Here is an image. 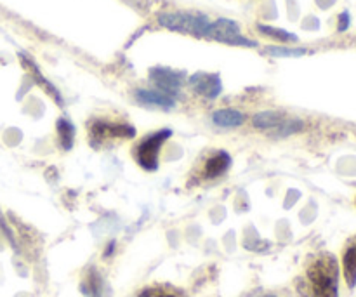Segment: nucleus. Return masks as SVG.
Instances as JSON below:
<instances>
[{
	"label": "nucleus",
	"instance_id": "13",
	"mask_svg": "<svg viewBox=\"0 0 356 297\" xmlns=\"http://www.w3.org/2000/svg\"><path fill=\"white\" fill-rule=\"evenodd\" d=\"M259 30L263 31L264 35H268V37L271 38H277V40H282V42H296L298 40V37L292 33H289V31L285 30H280V28H273V26H266V24H259Z\"/></svg>",
	"mask_w": 356,
	"mask_h": 297
},
{
	"label": "nucleus",
	"instance_id": "8",
	"mask_svg": "<svg viewBox=\"0 0 356 297\" xmlns=\"http://www.w3.org/2000/svg\"><path fill=\"white\" fill-rule=\"evenodd\" d=\"M229 163H232V159H229L228 153H225V152L216 153L214 156H211V159L205 162L204 177H207V179H212V177L221 176L222 172H226V169L229 167Z\"/></svg>",
	"mask_w": 356,
	"mask_h": 297
},
{
	"label": "nucleus",
	"instance_id": "6",
	"mask_svg": "<svg viewBox=\"0 0 356 297\" xmlns=\"http://www.w3.org/2000/svg\"><path fill=\"white\" fill-rule=\"evenodd\" d=\"M191 86L198 94L207 97H216L221 93V80L218 75H211V73H197L191 77Z\"/></svg>",
	"mask_w": 356,
	"mask_h": 297
},
{
	"label": "nucleus",
	"instance_id": "14",
	"mask_svg": "<svg viewBox=\"0 0 356 297\" xmlns=\"http://www.w3.org/2000/svg\"><path fill=\"white\" fill-rule=\"evenodd\" d=\"M268 54L271 56H282V58H287V56H292V58H296V56H302L306 54V49H287V47H268L266 49Z\"/></svg>",
	"mask_w": 356,
	"mask_h": 297
},
{
	"label": "nucleus",
	"instance_id": "2",
	"mask_svg": "<svg viewBox=\"0 0 356 297\" xmlns=\"http://www.w3.org/2000/svg\"><path fill=\"white\" fill-rule=\"evenodd\" d=\"M159 21L160 24H163L169 30L200 35V37H209V30H211V21L205 16H200V14L165 13L160 14Z\"/></svg>",
	"mask_w": 356,
	"mask_h": 297
},
{
	"label": "nucleus",
	"instance_id": "9",
	"mask_svg": "<svg viewBox=\"0 0 356 297\" xmlns=\"http://www.w3.org/2000/svg\"><path fill=\"white\" fill-rule=\"evenodd\" d=\"M136 97H138L141 103L145 104H149V106H159V108H163V110H170V108H174V99L170 96H167V94L163 93H159V90H138L136 93Z\"/></svg>",
	"mask_w": 356,
	"mask_h": 297
},
{
	"label": "nucleus",
	"instance_id": "5",
	"mask_svg": "<svg viewBox=\"0 0 356 297\" xmlns=\"http://www.w3.org/2000/svg\"><path fill=\"white\" fill-rule=\"evenodd\" d=\"M132 134H134V129L124 124H110V122L97 120L90 125V138L96 143L106 141V139H124Z\"/></svg>",
	"mask_w": 356,
	"mask_h": 297
},
{
	"label": "nucleus",
	"instance_id": "4",
	"mask_svg": "<svg viewBox=\"0 0 356 297\" xmlns=\"http://www.w3.org/2000/svg\"><path fill=\"white\" fill-rule=\"evenodd\" d=\"M209 38H214V40L225 42V44H233V45H250V47L256 45V42L242 37L238 24L233 23L232 19H225V17H222V19H218L216 23H211Z\"/></svg>",
	"mask_w": 356,
	"mask_h": 297
},
{
	"label": "nucleus",
	"instance_id": "11",
	"mask_svg": "<svg viewBox=\"0 0 356 297\" xmlns=\"http://www.w3.org/2000/svg\"><path fill=\"white\" fill-rule=\"evenodd\" d=\"M212 120L219 127H238L243 124L245 117L240 113L238 110H232V108H226V110H218L212 115Z\"/></svg>",
	"mask_w": 356,
	"mask_h": 297
},
{
	"label": "nucleus",
	"instance_id": "1",
	"mask_svg": "<svg viewBox=\"0 0 356 297\" xmlns=\"http://www.w3.org/2000/svg\"><path fill=\"white\" fill-rule=\"evenodd\" d=\"M308 280L315 297H337L339 294V266L336 257L323 254L308 268Z\"/></svg>",
	"mask_w": 356,
	"mask_h": 297
},
{
	"label": "nucleus",
	"instance_id": "10",
	"mask_svg": "<svg viewBox=\"0 0 356 297\" xmlns=\"http://www.w3.org/2000/svg\"><path fill=\"white\" fill-rule=\"evenodd\" d=\"M343 266H344V277L350 287L356 285V236L348 243L346 250H344L343 257Z\"/></svg>",
	"mask_w": 356,
	"mask_h": 297
},
{
	"label": "nucleus",
	"instance_id": "7",
	"mask_svg": "<svg viewBox=\"0 0 356 297\" xmlns=\"http://www.w3.org/2000/svg\"><path fill=\"white\" fill-rule=\"evenodd\" d=\"M152 79L155 80L156 86L160 89H163L165 93H177L181 87V75L177 73L170 72V70H163V68H155L152 70Z\"/></svg>",
	"mask_w": 356,
	"mask_h": 297
},
{
	"label": "nucleus",
	"instance_id": "15",
	"mask_svg": "<svg viewBox=\"0 0 356 297\" xmlns=\"http://www.w3.org/2000/svg\"><path fill=\"white\" fill-rule=\"evenodd\" d=\"M139 297H179L176 291H170V289L163 287H155V289H146L143 291Z\"/></svg>",
	"mask_w": 356,
	"mask_h": 297
},
{
	"label": "nucleus",
	"instance_id": "16",
	"mask_svg": "<svg viewBox=\"0 0 356 297\" xmlns=\"http://www.w3.org/2000/svg\"><path fill=\"white\" fill-rule=\"evenodd\" d=\"M341 19H343V21H341V28H339V30H346V26H348V14L344 13L343 16H341Z\"/></svg>",
	"mask_w": 356,
	"mask_h": 297
},
{
	"label": "nucleus",
	"instance_id": "12",
	"mask_svg": "<svg viewBox=\"0 0 356 297\" xmlns=\"http://www.w3.org/2000/svg\"><path fill=\"white\" fill-rule=\"evenodd\" d=\"M252 124L257 129H270V127H278L282 124V115L277 111H261L256 117L252 118Z\"/></svg>",
	"mask_w": 356,
	"mask_h": 297
},
{
	"label": "nucleus",
	"instance_id": "3",
	"mask_svg": "<svg viewBox=\"0 0 356 297\" xmlns=\"http://www.w3.org/2000/svg\"><path fill=\"white\" fill-rule=\"evenodd\" d=\"M170 131H159L155 134L148 136L139 143L138 148L134 150V156L139 166L146 170H155L159 166V152L162 148L167 138H170Z\"/></svg>",
	"mask_w": 356,
	"mask_h": 297
}]
</instances>
